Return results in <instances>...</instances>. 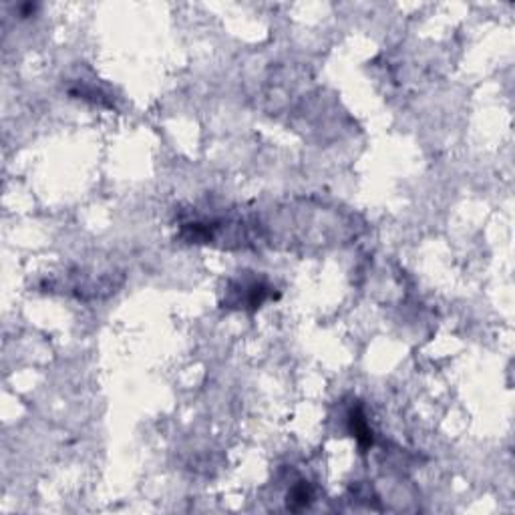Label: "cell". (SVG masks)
<instances>
[{"instance_id": "obj_1", "label": "cell", "mask_w": 515, "mask_h": 515, "mask_svg": "<svg viewBox=\"0 0 515 515\" xmlns=\"http://www.w3.org/2000/svg\"><path fill=\"white\" fill-rule=\"evenodd\" d=\"M349 427H351L352 437L358 441V445H360L363 449H369L372 445V431L360 407H354L351 411V414H349Z\"/></svg>"}, {"instance_id": "obj_2", "label": "cell", "mask_w": 515, "mask_h": 515, "mask_svg": "<svg viewBox=\"0 0 515 515\" xmlns=\"http://www.w3.org/2000/svg\"><path fill=\"white\" fill-rule=\"evenodd\" d=\"M310 501H312V491H310V485L306 481H300L298 485H294V487L290 489L288 494L290 509L298 512V509H302V507L310 505Z\"/></svg>"}]
</instances>
